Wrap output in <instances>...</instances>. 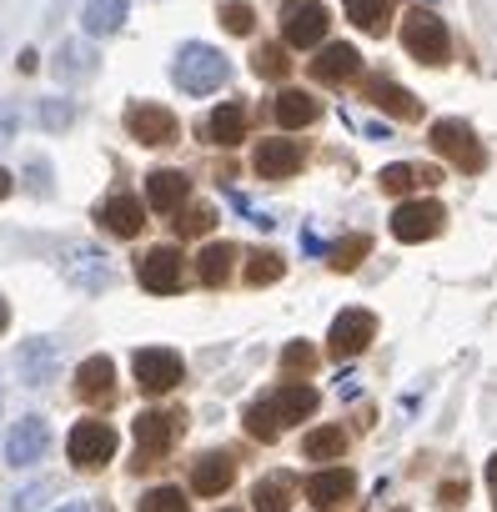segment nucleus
I'll list each match as a JSON object with an SVG mask.
<instances>
[{
    "mask_svg": "<svg viewBox=\"0 0 497 512\" xmlns=\"http://www.w3.org/2000/svg\"><path fill=\"white\" fill-rule=\"evenodd\" d=\"M61 512H91V507H86V502H66Z\"/></svg>",
    "mask_w": 497,
    "mask_h": 512,
    "instance_id": "nucleus-44",
    "label": "nucleus"
},
{
    "mask_svg": "<svg viewBox=\"0 0 497 512\" xmlns=\"http://www.w3.org/2000/svg\"><path fill=\"white\" fill-rule=\"evenodd\" d=\"M231 262H236V251H231V246H206V251L196 256V277H201V287H221V282L231 277Z\"/></svg>",
    "mask_w": 497,
    "mask_h": 512,
    "instance_id": "nucleus-28",
    "label": "nucleus"
},
{
    "mask_svg": "<svg viewBox=\"0 0 497 512\" xmlns=\"http://www.w3.org/2000/svg\"><path fill=\"white\" fill-rule=\"evenodd\" d=\"M21 377L36 387V382H51L56 377V342H26L21 347Z\"/></svg>",
    "mask_w": 497,
    "mask_h": 512,
    "instance_id": "nucleus-25",
    "label": "nucleus"
},
{
    "mask_svg": "<svg viewBox=\"0 0 497 512\" xmlns=\"http://www.w3.org/2000/svg\"><path fill=\"white\" fill-rule=\"evenodd\" d=\"M432 181H442L432 166H387L382 171V191H392V196H407L412 186H432Z\"/></svg>",
    "mask_w": 497,
    "mask_h": 512,
    "instance_id": "nucleus-29",
    "label": "nucleus"
},
{
    "mask_svg": "<svg viewBox=\"0 0 497 512\" xmlns=\"http://www.w3.org/2000/svg\"><path fill=\"white\" fill-rule=\"evenodd\" d=\"M462 497H467V482H447V487H442V502H447V507H457Z\"/></svg>",
    "mask_w": 497,
    "mask_h": 512,
    "instance_id": "nucleus-39",
    "label": "nucleus"
},
{
    "mask_svg": "<svg viewBox=\"0 0 497 512\" xmlns=\"http://www.w3.org/2000/svg\"><path fill=\"white\" fill-rule=\"evenodd\" d=\"M66 121H71L66 106H46V126H66Z\"/></svg>",
    "mask_w": 497,
    "mask_h": 512,
    "instance_id": "nucleus-40",
    "label": "nucleus"
},
{
    "mask_svg": "<svg viewBox=\"0 0 497 512\" xmlns=\"http://www.w3.org/2000/svg\"><path fill=\"white\" fill-rule=\"evenodd\" d=\"M141 512H186V492L181 487H146Z\"/></svg>",
    "mask_w": 497,
    "mask_h": 512,
    "instance_id": "nucleus-34",
    "label": "nucleus"
},
{
    "mask_svg": "<svg viewBox=\"0 0 497 512\" xmlns=\"http://www.w3.org/2000/svg\"><path fill=\"white\" fill-rule=\"evenodd\" d=\"M267 402H272V412H277V422H282V427H292V422H302V417H312V412H317V392H312L307 382H282Z\"/></svg>",
    "mask_w": 497,
    "mask_h": 512,
    "instance_id": "nucleus-16",
    "label": "nucleus"
},
{
    "mask_svg": "<svg viewBox=\"0 0 497 512\" xmlns=\"http://www.w3.org/2000/svg\"><path fill=\"white\" fill-rule=\"evenodd\" d=\"M257 76H277V71H287V56L277 51V46H267V51H257Z\"/></svg>",
    "mask_w": 497,
    "mask_h": 512,
    "instance_id": "nucleus-38",
    "label": "nucleus"
},
{
    "mask_svg": "<svg viewBox=\"0 0 497 512\" xmlns=\"http://www.w3.org/2000/svg\"><path fill=\"white\" fill-rule=\"evenodd\" d=\"M272 116H277V126H282V131L312 126V121H317V96H307V91H282V96H277V106H272Z\"/></svg>",
    "mask_w": 497,
    "mask_h": 512,
    "instance_id": "nucleus-22",
    "label": "nucleus"
},
{
    "mask_svg": "<svg viewBox=\"0 0 497 512\" xmlns=\"http://www.w3.org/2000/svg\"><path fill=\"white\" fill-rule=\"evenodd\" d=\"M221 26L231 36H246V31L257 26V16H252V6H241V0H226V6H221Z\"/></svg>",
    "mask_w": 497,
    "mask_h": 512,
    "instance_id": "nucleus-36",
    "label": "nucleus"
},
{
    "mask_svg": "<svg viewBox=\"0 0 497 512\" xmlns=\"http://www.w3.org/2000/svg\"><path fill=\"white\" fill-rule=\"evenodd\" d=\"M367 251H372V241H367V236H342V241L332 246V267H337V272H352Z\"/></svg>",
    "mask_w": 497,
    "mask_h": 512,
    "instance_id": "nucleus-32",
    "label": "nucleus"
},
{
    "mask_svg": "<svg viewBox=\"0 0 497 512\" xmlns=\"http://www.w3.org/2000/svg\"><path fill=\"white\" fill-rule=\"evenodd\" d=\"M277 277H282V256L277 251H257L252 262H246V282H252V287H267Z\"/></svg>",
    "mask_w": 497,
    "mask_h": 512,
    "instance_id": "nucleus-33",
    "label": "nucleus"
},
{
    "mask_svg": "<svg viewBox=\"0 0 497 512\" xmlns=\"http://www.w3.org/2000/svg\"><path fill=\"white\" fill-rule=\"evenodd\" d=\"M226 76H231V66H226V56L211 51V46H186V51L176 56V86L191 91V96L216 91Z\"/></svg>",
    "mask_w": 497,
    "mask_h": 512,
    "instance_id": "nucleus-1",
    "label": "nucleus"
},
{
    "mask_svg": "<svg viewBox=\"0 0 497 512\" xmlns=\"http://www.w3.org/2000/svg\"><path fill=\"white\" fill-rule=\"evenodd\" d=\"M292 492H297V477H292V472H272V477L257 482L252 507H257V512H287V507H292Z\"/></svg>",
    "mask_w": 497,
    "mask_h": 512,
    "instance_id": "nucleus-23",
    "label": "nucleus"
},
{
    "mask_svg": "<svg viewBox=\"0 0 497 512\" xmlns=\"http://www.w3.org/2000/svg\"><path fill=\"white\" fill-rule=\"evenodd\" d=\"M327 6H322V0H307V6H297L287 21H282V41L287 46H322V36H327Z\"/></svg>",
    "mask_w": 497,
    "mask_h": 512,
    "instance_id": "nucleus-11",
    "label": "nucleus"
},
{
    "mask_svg": "<svg viewBox=\"0 0 497 512\" xmlns=\"http://www.w3.org/2000/svg\"><path fill=\"white\" fill-rule=\"evenodd\" d=\"M126 126H131V136L146 141V146H166V141H176V116H171L166 106H131Z\"/></svg>",
    "mask_w": 497,
    "mask_h": 512,
    "instance_id": "nucleus-14",
    "label": "nucleus"
},
{
    "mask_svg": "<svg viewBox=\"0 0 497 512\" xmlns=\"http://www.w3.org/2000/svg\"><path fill=\"white\" fill-rule=\"evenodd\" d=\"M136 277H141L146 292H161V297L176 292V287H181V251H176V246H151V251L141 256Z\"/></svg>",
    "mask_w": 497,
    "mask_h": 512,
    "instance_id": "nucleus-8",
    "label": "nucleus"
},
{
    "mask_svg": "<svg viewBox=\"0 0 497 512\" xmlns=\"http://www.w3.org/2000/svg\"><path fill=\"white\" fill-rule=\"evenodd\" d=\"M231 477H236V462H231L226 452H206V457L191 467V487H196V497H221V492L231 487Z\"/></svg>",
    "mask_w": 497,
    "mask_h": 512,
    "instance_id": "nucleus-17",
    "label": "nucleus"
},
{
    "mask_svg": "<svg viewBox=\"0 0 497 512\" xmlns=\"http://www.w3.org/2000/svg\"><path fill=\"white\" fill-rule=\"evenodd\" d=\"M101 226L126 241V236H136V231L146 226V206H141L136 196H111V201L101 206Z\"/></svg>",
    "mask_w": 497,
    "mask_h": 512,
    "instance_id": "nucleus-18",
    "label": "nucleus"
},
{
    "mask_svg": "<svg viewBox=\"0 0 497 512\" xmlns=\"http://www.w3.org/2000/svg\"><path fill=\"white\" fill-rule=\"evenodd\" d=\"M357 71H362V56H357L352 46H342V41H337V46H327V51L312 61V76H317V81H327V86L352 81Z\"/></svg>",
    "mask_w": 497,
    "mask_h": 512,
    "instance_id": "nucleus-19",
    "label": "nucleus"
},
{
    "mask_svg": "<svg viewBox=\"0 0 497 512\" xmlns=\"http://www.w3.org/2000/svg\"><path fill=\"white\" fill-rule=\"evenodd\" d=\"M432 151L447 156V161L462 166V171H477V166H482V146H477V136H472L462 121H437V126H432Z\"/></svg>",
    "mask_w": 497,
    "mask_h": 512,
    "instance_id": "nucleus-5",
    "label": "nucleus"
},
{
    "mask_svg": "<svg viewBox=\"0 0 497 512\" xmlns=\"http://www.w3.org/2000/svg\"><path fill=\"white\" fill-rule=\"evenodd\" d=\"M347 16H352L357 31L382 36L387 31V16H392V0H347Z\"/></svg>",
    "mask_w": 497,
    "mask_h": 512,
    "instance_id": "nucleus-27",
    "label": "nucleus"
},
{
    "mask_svg": "<svg viewBox=\"0 0 497 512\" xmlns=\"http://www.w3.org/2000/svg\"><path fill=\"white\" fill-rule=\"evenodd\" d=\"M0 196H11V171H0Z\"/></svg>",
    "mask_w": 497,
    "mask_h": 512,
    "instance_id": "nucleus-43",
    "label": "nucleus"
},
{
    "mask_svg": "<svg viewBox=\"0 0 497 512\" xmlns=\"http://www.w3.org/2000/svg\"><path fill=\"white\" fill-rule=\"evenodd\" d=\"M352 492H357V477H352L347 467H322V472L307 482V497H312V507H317V512H332V507H342Z\"/></svg>",
    "mask_w": 497,
    "mask_h": 512,
    "instance_id": "nucleus-13",
    "label": "nucleus"
},
{
    "mask_svg": "<svg viewBox=\"0 0 497 512\" xmlns=\"http://www.w3.org/2000/svg\"><path fill=\"white\" fill-rule=\"evenodd\" d=\"M317 367V347L312 342H292L287 352H282V377H302V372H312Z\"/></svg>",
    "mask_w": 497,
    "mask_h": 512,
    "instance_id": "nucleus-35",
    "label": "nucleus"
},
{
    "mask_svg": "<svg viewBox=\"0 0 497 512\" xmlns=\"http://www.w3.org/2000/svg\"><path fill=\"white\" fill-rule=\"evenodd\" d=\"M487 487L497 492V452H492V462H487Z\"/></svg>",
    "mask_w": 497,
    "mask_h": 512,
    "instance_id": "nucleus-41",
    "label": "nucleus"
},
{
    "mask_svg": "<svg viewBox=\"0 0 497 512\" xmlns=\"http://www.w3.org/2000/svg\"><path fill=\"white\" fill-rule=\"evenodd\" d=\"M216 226V211L211 206H186V216H181V236H206Z\"/></svg>",
    "mask_w": 497,
    "mask_h": 512,
    "instance_id": "nucleus-37",
    "label": "nucleus"
},
{
    "mask_svg": "<svg viewBox=\"0 0 497 512\" xmlns=\"http://www.w3.org/2000/svg\"><path fill=\"white\" fill-rule=\"evenodd\" d=\"M46 442H51V427H46L41 417H21V422L6 432V462H11V467H31V462H41Z\"/></svg>",
    "mask_w": 497,
    "mask_h": 512,
    "instance_id": "nucleus-9",
    "label": "nucleus"
},
{
    "mask_svg": "<svg viewBox=\"0 0 497 512\" xmlns=\"http://www.w3.org/2000/svg\"><path fill=\"white\" fill-rule=\"evenodd\" d=\"M372 337H377V317L362 312V307H352V312H342V317L332 322V332H327V352H332V357H357V352L372 347Z\"/></svg>",
    "mask_w": 497,
    "mask_h": 512,
    "instance_id": "nucleus-4",
    "label": "nucleus"
},
{
    "mask_svg": "<svg viewBox=\"0 0 497 512\" xmlns=\"http://www.w3.org/2000/svg\"><path fill=\"white\" fill-rule=\"evenodd\" d=\"M402 46L422 61V66H442L447 61V26L437 21V16H427V11H412L407 21H402Z\"/></svg>",
    "mask_w": 497,
    "mask_h": 512,
    "instance_id": "nucleus-3",
    "label": "nucleus"
},
{
    "mask_svg": "<svg viewBox=\"0 0 497 512\" xmlns=\"http://www.w3.org/2000/svg\"><path fill=\"white\" fill-rule=\"evenodd\" d=\"M131 432H136V462H151V457H161L171 442H176V422H171V412H141L136 422H131Z\"/></svg>",
    "mask_w": 497,
    "mask_h": 512,
    "instance_id": "nucleus-12",
    "label": "nucleus"
},
{
    "mask_svg": "<svg viewBox=\"0 0 497 512\" xmlns=\"http://www.w3.org/2000/svg\"><path fill=\"white\" fill-rule=\"evenodd\" d=\"M66 452H71V462H76L81 472H96V467H106V462L116 457V427H111V422L86 417V422H76V427H71Z\"/></svg>",
    "mask_w": 497,
    "mask_h": 512,
    "instance_id": "nucleus-2",
    "label": "nucleus"
},
{
    "mask_svg": "<svg viewBox=\"0 0 497 512\" xmlns=\"http://www.w3.org/2000/svg\"><path fill=\"white\" fill-rule=\"evenodd\" d=\"M252 166H257V176H267V181L297 176V171H302V146H297L292 136H272V141H262V146H257Z\"/></svg>",
    "mask_w": 497,
    "mask_h": 512,
    "instance_id": "nucleus-10",
    "label": "nucleus"
},
{
    "mask_svg": "<svg viewBox=\"0 0 497 512\" xmlns=\"http://www.w3.org/2000/svg\"><path fill=\"white\" fill-rule=\"evenodd\" d=\"M302 452H307V457H317V462H332V457H342V452H347V432H342V427H317V432H307Z\"/></svg>",
    "mask_w": 497,
    "mask_h": 512,
    "instance_id": "nucleus-30",
    "label": "nucleus"
},
{
    "mask_svg": "<svg viewBox=\"0 0 497 512\" xmlns=\"http://www.w3.org/2000/svg\"><path fill=\"white\" fill-rule=\"evenodd\" d=\"M6 322H11V307H6V297H0V332H6Z\"/></svg>",
    "mask_w": 497,
    "mask_h": 512,
    "instance_id": "nucleus-42",
    "label": "nucleus"
},
{
    "mask_svg": "<svg viewBox=\"0 0 497 512\" xmlns=\"http://www.w3.org/2000/svg\"><path fill=\"white\" fill-rule=\"evenodd\" d=\"M136 382L141 392H171L181 382V357L166 347H141L136 352Z\"/></svg>",
    "mask_w": 497,
    "mask_h": 512,
    "instance_id": "nucleus-7",
    "label": "nucleus"
},
{
    "mask_svg": "<svg viewBox=\"0 0 497 512\" xmlns=\"http://www.w3.org/2000/svg\"><path fill=\"white\" fill-rule=\"evenodd\" d=\"M111 357H91L81 372H76V392L86 397V402H106L111 397Z\"/></svg>",
    "mask_w": 497,
    "mask_h": 512,
    "instance_id": "nucleus-26",
    "label": "nucleus"
},
{
    "mask_svg": "<svg viewBox=\"0 0 497 512\" xmlns=\"http://www.w3.org/2000/svg\"><path fill=\"white\" fill-rule=\"evenodd\" d=\"M246 432H252L257 442H272V437L282 432V422H277L272 402H252V407H246Z\"/></svg>",
    "mask_w": 497,
    "mask_h": 512,
    "instance_id": "nucleus-31",
    "label": "nucleus"
},
{
    "mask_svg": "<svg viewBox=\"0 0 497 512\" xmlns=\"http://www.w3.org/2000/svg\"><path fill=\"white\" fill-rule=\"evenodd\" d=\"M367 101H372L377 111L397 116V121H417V116H422L417 96H412V91H402L397 81H372V86H367Z\"/></svg>",
    "mask_w": 497,
    "mask_h": 512,
    "instance_id": "nucleus-20",
    "label": "nucleus"
},
{
    "mask_svg": "<svg viewBox=\"0 0 497 512\" xmlns=\"http://www.w3.org/2000/svg\"><path fill=\"white\" fill-rule=\"evenodd\" d=\"M442 231V206L437 201H402L392 211V236L397 241H432Z\"/></svg>",
    "mask_w": 497,
    "mask_h": 512,
    "instance_id": "nucleus-6",
    "label": "nucleus"
},
{
    "mask_svg": "<svg viewBox=\"0 0 497 512\" xmlns=\"http://www.w3.org/2000/svg\"><path fill=\"white\" fill-rule=\"evenodd\" d=\"M121 21H126V0H86V11H81L86 36H116Z\"/></svg>",
    "mask_w": 497,
    "mask_h": 512,
    "instance_id": "nucleus-24",
    "label": "nucleus"
},
{
    "mask_svg": "<svg viewBox=\"0 0 497 512\" xmlns=\"http://www.w3.org/2000/svg\"><path fill=\"white\" fill-rule=\"evenodd\" d=\"M186 196H191V181L181 176V171H151L146 176V206L151 211H181L186 206Z\"/></svg>",
    "mask_w": 497,
    "mask_h": 512,
    "instance_id": "nucleus-15",
    "label": "nucleus"
},
{
    "mask_svg": "<svg viewBox=\"0 0 497 512\" xmlns=\"http://www.w3.org/2000/svg\"><path fill=\"white\" fill-rule=\"evenodd\" d=\"M231 512H236V507H231Z\"/></svg>",
    "mask_w": 497,
    "mask_h": 512,
    "instance_id": "nucleus-45",
    "label": "nucleus"
},
{
    "mask_svg": "<svg viewBox=\"0 0 497 512\" xmlns=\"http://www.w3.org/2000/svg\"><path fill=\"white\" fill-rule=\"evenodd\" d=\"M206 136H211L216 146H236V141L246 136V106H241V101L216 106V111L206 116Z\"/></svg>",
    "mask_w": 497,
    "mask_h": 512,
    "instance_id": "nucleus-21",
    "label": "nucleus"
}]
</instances>
